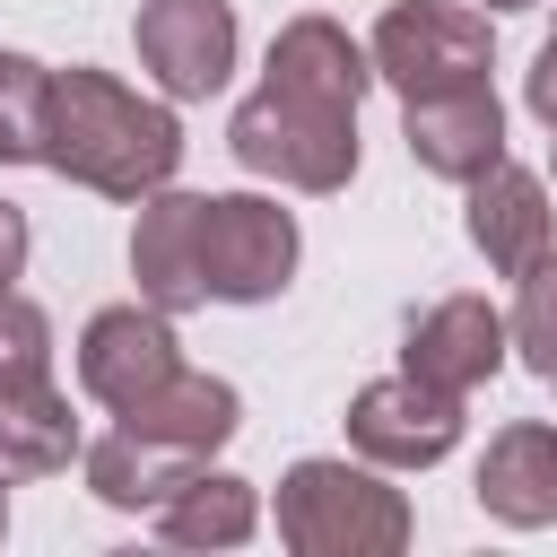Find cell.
I'll return each instance as SVG.
<instances>
[{
	"instance_id": "52a82bcc",
	"label": "cell",
	"mask_w": 557,
	"mask_h": 557,
	"mask_svg": "<svg viewBox=\"0 0 557 557\" xmlns=\"http://www.w3.org/2000/svg\"><path fill=\"white\" fill-rule=\"evenodd\" d=\"M348 444L374 470H435L461 444V400L418 383V374H383L348 400Z\"/></svg>"
},
{
	"instance_id": "5bb4252c",
	"label": "cell",
	"mask_w": 557,
	"mask_h": 557,
	"mask_svg": "<svg viewBox=\"0 0 557 557\" xmlns=\"http://www.w3.org/2000/svg\"><path fill=\"white\" fill-rule=\"evenodd\" d=\"M470 487H479V513H487V522H505V531H548V522H557V426H540V418L496 426Z\"/></svg>"
},
{
	"instance_id": "7a4b0ae2",
	"label": "cell",
	"mask_w": 557,
	"mask_h": 557,
	"mask_svg": "<svg viewBox=\"0 0 557 557\" xmlns=\"http://www.w3.org/2000/svg\"><path fill=\"white\" fill-rule=\"evenodd\" d=\"M409 496L374 461H296L278 479V540L296 557H400L409 548Z\"/></svg>"
},
{
	"instance_id": "484cf974",
	"label": "cell",
	"mask_w": 557,
	"mask_h": 557,
	"mask_svg": "<svg viewBox=\"0 0 557 557\" xmlns=\"http://www.w3.org/2000/svg\"><path fill=\"white\" fill-rule=\"evenodd\" d=\"M548 157H557V139H548Z\"/></svg>"
},
{
	"instance_id": "9c48e42d",
	"label": "cell",
	"mask_w": 557,
	"mask_h": 557,
	"mask_svg": "<svg viewBox=\"0 0 557 557\" xmlns=\"http://www.w3.org/2000/svg\"><path fill=\"white\" fill-rule=\"evenodd\" d=\"M174 366H183V339H174V313H157V305H104L78 331V392L96 409H131Z\"/></svg>"
},
{
	"instance_id": "e0dca14e",
	"label": "cell",
	"mask_w": 557,
	"mask_h": 557,
	"mask_svg": "<svg viewBox=\"0 0 557 557\" xmlns=\"http://www.w3.org/2000/svg\"><path fill=\"white\" fill-rule=\"evenodd\" d=\"M70 453H78V418H70V400L52 392V374L0 383V479L70 470Z\"/></svg>"
},
{
	"instance_id": "4fadbf2b",
	"label": "cell",
	"mask_w": 557,
	"mask_h": 557,
	"mask_svg": "<svg viewBox=\"0 0 557 557\" xmlns=\"http://www.w3.org/2000/svg\"><path fill=\"white\" fill-rule=\"evenodd\" d=\"M557 235V209H548V183L513 157H496L479 183H470V244L496 278H522Z\"/></svg>"
},
{
	"instance_id": "d4e9b609",
	"label": "cell",
	"mask_w": 557,
	"mask_h": 557,
	"mask_svg": "<svg viewBox=\"0 0 557 557\" xmlns=\"http://www.w3.org/2000/svg\"><path fill=\"white\" fill-rule=\"evenodd\" d=\"M487 9H540V0H487Z\"/></svg>"
},
{
	"instance_id": "30bf717a",
	"label": "cell",
	"mask_w": 557,
	"mask_h": 557,
	"mask_svg": "<svg viewBox=\"0 0 557 557\" xmlns=\"http://www.w3.org/2000/svg\"><path fill=\"white\" fill-rule=\"evenodd\" d=\"M505 348H513V339H505V313H496L487 296H435V305L409 322V339H400V374L470 400V392L505 366Z\"/></svg>"
},
{
	"instance_id": "ba28073f",
	"label": "cell",
	"mask_w": 557,
	"mask_h": 557,
	"mask_svg": "<svg viewBox=\"0 0 557 557\" xmlns=\"http://www.w3.org/2000/svg\"><path fill=\"white\" fill-rule=\"evenodd\" d=\"M400 139L435 183H479L505 157V104L487 78L435 87V96H400Z\"/></svg>"
},
{
	"instance_id": "277c9868",
	"label": "cell",
	"mask_w": 557,
	"mask_h": 557,
	"mask_svg": "<svg viewBox=\"0 0 557 557\" xmlns=\"http://www.w3.org/2000/svg\"><path fill=\"white\" fill-rule=\"evenodd\" d=\"M296 218L261 191H200V296L209 305H270L296 278Z\"/></svg>"
},
{
	"instance_id": "ac0fdd59",
	"label": "cell",
	"mask_w": 557,
	"mask_h": 557,
	"mask_svg": "<svg viewBox=\"0 0 557 557\" xmlns=\"http://www.w3.org/2000/svg\"><path fill=\"white\" fill-rule=\"evenodd\" d=\"M252 522H261V496H252V479H235V470H191L165 505H157V531L174 540V548H235V540H252Z\"/></svg>"
},
{
	"instance_id": "d6986e66",
	"label": "cell",
	"mask_w": 557,
	"mask_h": 557,
	"mask_svg": "<svg viewBox=\"0 0 557 557\" xmlns=\"http://www.w3.org/2000/svg\"><path fill=\"white\" fill-rule=\"evenodd\" d=\"M44 122H52V70L0 52V165H44Z\"/></svg>"
},
{
	"instance_id": "6da1fadb",
	"label": "cell",
	"mask_w": 557,
	"mask_h": 557,
	"mask_svg": "<svg viewBox=\"0 0 557 557\" xmlns=\"http://www.w3.org/2000/svg\"><path fill=\"white\" fill-rule=\"evenodd\" d=\"M44 165L78 191L104 200H148L183 165V122L157 96H131L113 70H52V122H44Z\"/></svg>"
},
{
	"instance_id": "603a6c76",
	"label": "cell",
	"mask_w": 557,
	"mask_h": 557,
	"mask_svg": "<svg viewBox=\"0 0 557 557\" xmlns=\"http://www.w3.org/2000/svg\"><path fill=\"white\" fill-rule=\"evenodd\" d=\"M26 270V209L17 200H0V287Z\"/></svg>"
},
{
	"instance_id": "3957f363",
	"label": "cell",
	"mask_w": 557,
	"mask_h": 557,
	"mask_svg": "<svg viewBox=\"0 0 557 557\" xmlns=\"http://www.w3.org/2000/svg\"><path fill=\"white\" fill-rule=\"evenodd\" d=\"M226 148H235L244 174H270L287 191H348V174H357V113L252 87L235 104V122H226Z\"/></svg>"
},
{
	"instance_id": "8fae6325",
	"label": "cell",
	"mask_w": 557,
	"mask_h": 557,
	"mask_svg": "<svg viewBox=\"0 0 557 557\" xmlns=\"http://www.w3.org/2000/svg\"><path fill=\"white\" fill-rule=\"evenodd\" d=\"M261 87L305 96V104H331V113H357L366 87H374V61H366V44H357L339 17L305 9V17H287V26L270 35V70H261Z\"/></svg>"
},
{
	"instance_id": "9a60e30c",
	"label": "cell",
	"mask_w": 557,
	"mask_h": 557,
	"mask_svg": "<svg viewBox=\"0 0 557 557\" xmlns=\"http://www.w3.org/2000/svg\"><path fill=\"white\" fill-rule=\"evenodd\" d=\"M131 435H157V444H174V453H218L226 435H235V418H244V400H235V383H218V374H200V366H174L165 383H148L131 409H113Z\"/></svg>"
},
{
	"instance_id": "44dd1931",
	"label": "cell",
	"mask_w": 557,
	"mask_h": 557,
	"mask_svg": "<svg viewBox=\"0 0 557 557\" xmlns=\"http://www.w3.org/2000/svg\"><path fill=\"white\" fill-rule=\"evenodd\" d=\"M35 374H52V322L17 287H0V383H35Z\"/></svg>"
},
{
	"instance_id": "cb8c5ba5",
	"label": "cell",
	"mask_w": 557,
	"mask_h": 557,
	"mask_svg": "<svg viewBox=\"0 0 557 557\" xmlns=\"http://www.w3.org/2000/svg\"><path fill=\"white\" fill-rule=\"evenodd\" d=\"M0 531H9V479H0Z\"/></svg>"
},
{
	"instance_id": "2e32d148",
	"label": "cell",
	"mask_w": 557,
	"mask_h": 557,
	"mask_svg": "<svg viewBox=\"0 0 557 557\" xmlns=\"http://www.w3.org/2000/svg\"><path fill=\"white\" fill-rule=\"evenodd\" d=\"M87 487H96V505H113V513H157L191 470H200V453H174V444H157V435H131V426H113V435H96L87 453Z\"/></svg>"
},
{
	"instance_id": "7402d4cb",
	"label": "cell",
	"mask_w": 557,
	"mask_h": 557,
	"mask_svg": "<svg viewBox=\"0 0 557 557\" xmlns=\"http://www.w3.org/2000/svg\"><path fill=\"white\" fill-rule=\"evenodd\" d=\"M522 104H531V113H540V122L557 131V26H548V44L531 52V78H522Z\"/></svg>"
},
{
	"instance_id": "ffe728a7",
	"label": "cell",
	"mask_w": 557,
	"mask_h": 557,
	"mask_svg": "<svg viewBox=\"0 0 557 557\" xmlns=\"http://www.w3.org/2000/svg\"><path fill=\"white\" fill-rule=\"evenodd\" d=\"M505 339L522 348V366H531L540 383H557V252H540V261L522 270V296H513Z\"/></svg>"
},
{
	"instance_id": "5b68a950",
	"label": "cell",
	"mask_w": 557,
	"mask_h": 557,
	"mask_svg": "<svg viewBox=\"0 0 557 557\" xmlns=\"http://www.w3.org/2000/svg\"><path fill=\"white\" fill-rule=\"evenodd\" d=\"M374 78L400 87V96H435V87H461V78H487L496 61V35L470 0H392L374 17V44H366Z\"/></svg>"
},
{
	"instance_id": "7c38bea8",
	"label": "cell",
	"mask_w": 557,
	"mask_h": 557,
	"mask_svg": "<svg viewBox=\"0 0 557 557\" xmlns=\"http://www.w3.org/2000/svg\"><path fill=\"white\" fill-rule=\"evenodd\" d=\"M139 226H131V278H139V305L157 313H191L209 305L200 296V191H174L157 183L148 200H131Z\"/></svg>"
},
{
	"instance_id": "8992f818",
	"label": "cell",
	"mask_w": 557,
	"mask_h": 557,
	"mask_svg": "<svg viewBox=\"0 0 557 557\" xmlns=\"http://www.w3.org/2000/svg\"><path fill=\"white\" fill-rule=\"evenodd\" d=\"M131 44H139V70L174 104H200L235 70V0H139Z\"/></svg>"
}]
</instances>
